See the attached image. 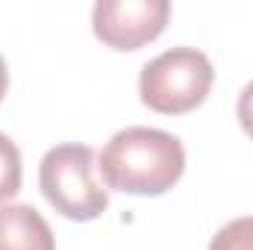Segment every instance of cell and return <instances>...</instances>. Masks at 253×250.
Here are the masks:
<instances>
[{
  "label": "cell",
  "instance_id": "277c9868",
  "mask_svg": "<svg viewBox=\"0 0 253 250\" xmlns=\"http://www.w3.org/2000/svg\"><path fill=\"white\" fill-rule=\"evenodd\" d=\"M168 15V0H97L91 12V27L106 47L138 50L162 36Z\"/></svg>",
  "mask_w": 253,
  "mask_h": 250
},
{
  "label": "cell",
  "instance_id": "9c48e42d",
  "mask_svg": "<svg viewBox=\"0 0 253 250\" xmlns=\"http://www.w3.org/2000/svg\"><path fill=\"white\" fill-rule=\"evenodd\" d=\"M6 88H9V68L3 62V56H0V100L6 97Z\"/></svg>",
  "mask_w": 253,
  "mask_h": 250
},
{
  "label": "cell",
  "instance_id": "ba28073f",
  "mask_svg": "<svg viewBox=\"0 0 253 250\" xmlns=\"http://www.w3.org/2000/svg\"><path fill=\"white\" fill-rule=\"evenodd\" d=\"M236 112H239V124H242V129L253 138V80L245 85V91L239 94V106H236Z\"/></svg>",
  "mask_w": 253,
  "mask_h": 250
},
{
  "label": "cell",
  "instance_id": "3957f363",
  "mask_svg": "<svg viewBox=\"0 0 253 250\" xmlns=\"http://www.w3.org/2000/svg\"><path fill=\"white\" fill-rule=\"evenodd\" d=\"M39 186L47 203L71 221H94L109 206L106 188L94 180V150L88 144L50 147L39 168Z\"/></svg>",
  "mask_w": 253,
  "mask_h": 250
},
{
  "label": "cell",
  "instance_id": "6da1fadb",
  "mask_svg": "<svg viewBox=\"0 0 253 250\" xmlns=\"http://www.w3.org/2000/svg\"><path fill=\"white\" fill-rule=\"evenodd\" d=\"M97 171L106 188L156 197L177 186L186 171V147L177 135L153 126H126L100 150Z\"/></svg>",
  "mask_w": 253,
  "mask_h": 250
},
{
  "label": "cell",
  "instance_id": "52a82bcc",
  "mask_svg": "<svg viewBox=\"0 0 253 250\" xmlns=\"http://www.w3.org/2000/svg\"><path fill=\"white\" fill-rule=\"evenodd\" d=\"M209 250H253V215L236 218L227 227H221L212 236Z\"/></svg>",
  "mask_w": 253,
  "mask_h": 250
},
{
  "label": "cell",
  "instance_id": "5b68a950",
  "mask_svg": "<svg viewBox=\"0 0 253 250\" xmlns=\"http://www.w3.org/2000/svg\"><path fill=\"white\" fill-rule=\"evenodd\" d=\"M0 250H56L50 224L27 203L0 209Z\"/></svg>",
  "mask_w": 253,
  "mask_h": 250
},
{
  "label": "cell",
  "instance_id": "8992f818",
  "mask_svg": "<svg viewBox=\"0 0 253 250\" xmlns=\"http://www.w3.org/2000/svg\"><path fill=\"white\" fill-rule=\"evenodd\" d=\"M21 191V150L0 132V203Z\"/></svg>",
  "mask_w": 253,
  "mask_h": 250
},
{
  "label": "cell",
  "instance_id": "7a4b0ae2",
  "mask_svg": "<svg viewBox=\"0 0 253 250\" xmlns=\"http://www.w3.org/2000/svg\"><path fill=\"white\" fill-rule=\"evenodd\" d=\"M212 80L215 71L203 50L171 47L141 68L138 94L141 103L159 115H186L206 100Z\"/></svg>",
  "mask_w": 253,
  "mask_h": 250
}]
</instances>
